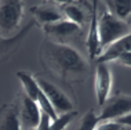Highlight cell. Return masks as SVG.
Wrapping results in <instances>:
<instances>
[{"label":"cell","mask_w":131,"mask_h":130,"mask_svg":"<svg viewBox=\"0 0 131 130\" xmlns=\"http://www.w3.org/2000/svg\"><path fill=\"white\" fill-rule=\"evenodd\" d=\"M115 122H117V123L123 125V126H128V127H131V112H130V114H127V115H124V116L116 119Z\"/></svg>","instance_id":"21"},{"label":"cell","mask_w":131,"mask_h":130,"mask_svg":"<svg viewBox=\"0 0 131 130\" xmlns=\"http://www.w3.org/2000/svg\"><path fill=\"white\" fill-rule=\"evenodd\" d=\"M115 61L120 65H124V66H130L131 68V51H126L119 54L117 57L115 58Z\"/></svg>","instance_id":"20"},{"label":"cell","mask_w":131,"mask_h":130,"mask_svg":"<svg viewBox=\"0 0 131 130\" xmlns=\"http://www.w3.org/2000/svg\"><path fill=\"white\" fill-rule=\"evenodd\" d=\"M32 14L35 15V18L39 24H41V26L50 25V24H55L59 21L65 19V17L62 15V13L59 11L58 7L48 6V4H41L36 6L30 10Z\"/></svg>","instance_id":"13"},{"label":"cell","mask_w":131,"mask_h":130,"mask_svg":"<svg viewBox=\"0 0 131 130\" xmlns=\"http://www.w3.org/2000/svg\"><path fill=\"white\" fill-rule=\"evenodd\" d=\"M32 130H37V129H32Z\"/></svg>","instance_id":"22"},{"label":"cell","mask_w":131,"mask_h":130,"mask_svg":"<svg viewBox=\"0 0 131 130\" xmlns=\"http://www.w3.org/2000/svg\"><path fill=\"white\" fill-rule=\"evenodd\" d=\"M40 89L43 90L46 97L48 98V101L51 103L52 108L55 109L57 115L68 114V112L73 111V103L70 101V98L65 94V91H62L58 86H55L54 83L48 82L46 79H36Z\"/></svg>","instance_id":"6"},{"label":"cell","mask_w":131,"mask_h":130,"mask_svg":"<svg viewBox=\"0 0 131 130\" xmlns=\"http://www.w3.org/2000/svg\"><path fill=\"white\" fill-rule=\"evenodd\" d=\"M43 32L48 37L50 42H54L57 44H68V42L77 37L81 32V26L70 22L68 19H62L59 22L50 24L43 26Z\"/></svg>","instance_id":"4"},{"label":"cell","mask_w":131,"mask_h":130,"mask_svg":"<svg viewBox=\"0 0 131 130\" xmlns=\"http://www.w3.org/2000/svg\"><path fill=\"white\" fill-rule=\"evenodd\" d=\"M95 130H124V126L115 121H105V122H100Z\"/></svg>","instance_id":"19"},{"label":"cell","mask_w":131,"mask_h":130,"mask_svg":"<svg viewBox=\"0 0 131 130\" xmlns=\"http://www.w3.org/2000/svg\"><path fill=\"white\" fill-rule=\"evenodd\" d=\"M98 2H93V8H91V22L90 29L87 35L86 47L90 54V59H97L101 55V47H100V32H98V15H97V6Z\"/></svg>","instance_id":"10"},{"label":"cell","mask_w":131,"mask_h":130,"mask_svg":"<svg viewBox=\"0 0 131 130\" xmlns=\"http://www.w3.org/2000/svg\"><path fill=\"white\" fill-rule=\"evenodd\" d=\"M17 78L19 79L21 85L24 87V93H25L30 100H33L35 103H36V98L39 96V93H40V86H39L36 78L32 76L30 73L22 72V71L17 72Z\"/></svg>","instance_id":"15"},{"label":"cell","mask_w":131,"mask_h":130,"mask_svg":"<svg viewBox=\"0 0 131 130\" xmlns=\"http://www.w3.org/2000/svg\"><path fill=\"white\" fill-rule=\"evenodd\" d=\"M108 11L116 18L126 21L131 15V0H106Z\"/></svg>","instance_id":"16"},{"label":"cell","mask_w":131,"mask_h":130,"mask_svg":"<svg viewBox=\"0 0 131 130\" xmlns=\"http://www.w3.org/2000/svg\"><path fill=\"white\" fill-rule=\"evenodd\" d=\"M24 14V3L18 0L0 2V35L11 33L19 26Z\"/></svg>","instance_id":"3"},{"label":"cell","mask_w":131,"mask_h":130,"mask_svg":"<svg viewBox=\"0 0 131 130\" xmlns=\"http://www.w3.org/2000/svg\"><path fill=\"white\" fill-rule=\"evenodd\" d=\"M40 61L63 82H81L88 72L87 61L69 44H57L50 40L43 42L40 47Z\"/></svg>","instance_id":"1"},{"label":"cell","mask_w":131,"mask_h":130,"mask_svg":"<svg viewBox=\"0 0 131 130\" xmlns=\"http://www.w3.org/2000/svg\"><path fill=\"white\" fill-rule=\"evenodd\" d=\"M98 123H100V121H98V115H95V112L91 109V111L86 112L84 116L81 118L77 130H95V127H97Z\"/></svg>","instance_id":"18"},{"label":"cell","mask_w":131,"mask_h":130,"mask_svg":"<svg viewBox=\"0 0 131 130\" xmlns=\"http://www.w3.org/2000/svg\"><path fill=\"white\" fill-rule=\"evenodd\" d=\"M0 130H22L15 103H8L0 107Z\"/></svg>","instance_id":"11"},{"label":"cell","mask_w":131,"mask_h":130,"mask_svg":"<svg viewBox=\"0 0 131 130\" xmlns=\"http://www.w3.org/2000/svg\"><path fill=\"white\" fill-rule=\"evenodd\" d=\"M94 89H95V96H97V103L100 107H102L105 104V101L109 98L112 89V72L108 64H97Z\"/></svg>","instance_id":"8"},{"label":"cell","mask_w":131,"mask_h":130,"mask_svg":"<svg viewBox=\"0 0 131 130\" xmlns=\"http://www.w3.org/2000/svg\"><path fill=\"white\" fill-rule=\"evenodd\" d=\"M98 32H100V47L101 54L106 47H109L115 42L128 35L130 25L126 21H122L112 15L108 10L102 13V15L98 18Z\"/></svg>","instance_id":"2"},{"label":"cell","mask_w":131,"mask_h":130,"mask_svg":"<svg viewBox=\"0 0 131 130\" xmlns=\"http://www.w3.org/2000/svg\"><path fill=\"white\" fill-rule=\"evenodd\" d=\"M131 112V96L127 94H116L109 97L102 105V111L98 115V121H116Z\"/></svg>","instance_id":"5"},{"label":"cell","mask_w":131,"mask_h":130,"mask_svg":"<svg viewBox=\"0 0 131 130\" xmlns=\"http://www.w3.org/2000/svg\"><path fill=\"white\" fill-rule=\"evenodd\" d=\"M18 115H19V122H21V129L22 130H32L37 129L40 123V116L41 111L39 105L30 100L25 93L21 96V103L18 107Z\"/></svg>","instance_id":"7"},{"label":"cell","mask_w":131,"mask_h":130,"mask_svg":"<svg viewBox=\"0 0 131 130\" xmlns=\"http://www.w3.org/2000/svg\"><path fill=\"white\" fill-rule=\"evenodd\" d=\"M59 11L62 13L63 17H66L68 21L81 26L86 21V13L79 4L73 2H66V3H59Z\"/></svg>","instance_id":"14"},{"label":"cell","mask_w":131,"mask_h":130,"mask_svg":"<svg viewBox=\"0 0 131 130\" xmlns=\"http://www.w3.org/2000/svg\"><path fill=\"white\" fill-rule=\"evenodd\" d=\"M77 116V112L76 111H72V112H68V114H62V115H58V118L55 121L51 122L50 127L48 130H65L68 127V125L73 121V118Z\"/></svg>","instance_id":"17"},{"label":"cell","mask_w":131,"mask_h":130,"mask_svg":"<svg viewBox=\"0 0 131 130\" xmlns=\"http://www.w3.org/2000/svg\"><path fill=\"white\" fill-rule=\"evenodd\" d=\"M126 51H131V32L128 35H126L124 37L119 39L117 42H115L109 47H106L95 61H97V64H106L109 61H115V58L119 54L126 53Z\"/></svg>","instance_id":"12"},{"label":"cell","mask_w":131,"mask_h":130,"mask_svg":"<svg viewBox=\"0 0 131 130\" xmlns=\"http://www.w3.org/2000/svg\"><path fill=\"white\" fill-rule=\"evenodd\" d=\"M32 26H33V22H29L26 26L22 28V31H19L18 33H15L11 37H4L0 35V62L6 61L18 50V47L21 46L22 40L25 39V36Z\"/></svg>","instance_id":"9"}]
</instances>
